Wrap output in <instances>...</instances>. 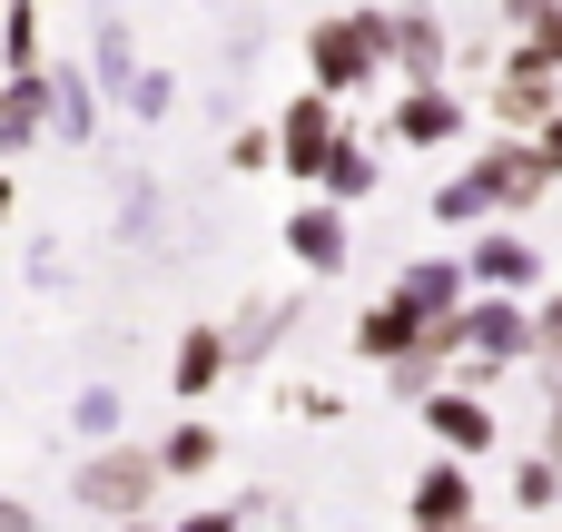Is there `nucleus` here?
<instances>
[{"label": "nucleus", "instance_id": "obj_1", "mask_svg": "<svg viewBox=\"0 0 562 532\" xmlns=\"http://www.w3.org/2000/svg\"><path fill=\"white\" fill-rule=\"evenodd\" d=\"M79 494H89V503H109V513H119V503H138V494H148V454H109V464H89V474H79Z\"/></svg>", "mask_w": 562, "mask_h": 532}, {"label": "nucleus", "instance_id": "obj_2", "mask_svg": "<svg viewBox=\"0 0 562 532\" xmlns=\"http://www.w3.org/2000/svg\"><path fill=\"white\" fill-rule=\"evenodd\" d=\"M366 49H375V30H356V20H346V30H326V39H316V59H326V79H366V69H356V59H366Z\"/></svg>", "mask_w": 562, "mask_h": 532}, {"label": "nucleus", "instance_id": "obj_3", "mask_svg": "<svg viewBox=\"0 0 562 532\" xmlns=\"http://www.w3.org/2000/svg\"><path fill=\"white\" fill-rule=\"evenodd\" d=\"M286 158H296V168H316V158H326V118H316V109H296V118H286Z\"/></svg>", "mask_w": 562, "mask_h": 532}, {"label": "nucleus", "instance_id": "obj_4", "mask_svg": "<svg viewBox=\"0 0 562 532\" xmlns=\"http://www.w3.org/2000/svg\"><path fill=\"white\" fill-rule=\"evenodd\" d=\"M296 247H306L316 267H336V257H346V237H336V217H306V227H296Z\"/></svg>", "mask_w": 562, "mask_h": 532}, {"label": "nucleus", "instance_id": "obj_5", "mask_svg": "<svg viewBox=\"0 0 562 532\" xmlns=\"http://www.w3.org/2000/svg\"><path fill=\"white\" fill-rule=\"evenodd\" d=\"M178 375H188V395L217 375V336H188V355H178Z\"/></svg>", "mask_w": 562, "mask_h": 532}, {"label": "nucleus", "instance_id": "obj_6", "mask_svg": "<svg viewBox=\"0 0 562 532\" xmlns=\"http://www.w3.org/2000/svg\"><path fill=\"white\" fill-rule=\"evenodd\" d=\"M415 513H464V484H454V474H435V484L415 494Z\"/></svg>", "mask_w": 562, "mask_h": 532}, {"label": "nucleus", "instance_id": "obj_7", "mask_svg": "<svg viewBox=\"0 0 562 532\" xmlns=\"http://www.w3.org/2000/svg\"><path fill=\"white\" fill-rule=\"evenodd\" d=\"M435 425H445V434H454V444H484V415H474V405H445V415H435Z\"/></svg>", "mask_w": 562, "mask_h": 532}, {"label": "nucleus", "instance_id": "obj_8", "mask_svg": "<svg viewBox=\"0 0 562 532\" xmlns=\"http://www.w3.org/2000/svg\"><path fill=\"white\" fill-rule=\"evenodd\" d=\"M0 523H20V503H0Z\"/></svg>", "mask_w": 562, "mask_h": 532}]
</instances>
